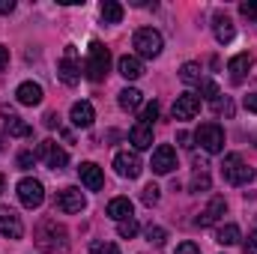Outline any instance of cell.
Here are the masks:
<instances>
[{
    "instance_id": "cell-2",
    "label": "cell",
    "mask_w": 257,
    "mask_h": 254,
    "mask_svg": "<svg viewBox=\"0 0 257 254\" xmlns=\"http://www.w3.org/2000/svg\"><path fill=\"white\" fill-rule=\"evenodd\" d=\"M108 69H111V51L102 45V42H90V48H87V60H84V75L90 78V81H105V75H108Z\"/></svg>"
},
{
    "instance_id": "cell-10",
    "label": "cell",
    "mask_w": 257,
    "mask_h": 254,
    "mask_svg": "<svg viewBox=\"0 0 257 254\" xmlns=\"http://www.w3.org/2000/svg\"><path fill=\"white\" fill-rule=\"evenodd\" d=\"M150 168H153V174H159V177L171 174V171L177 168V150H174L171 144H162V147H156Z\"/></svg>"
},
{
    "instance_id": "cell-23",
    "label": "cell",
    "mask_w": 257,
    "mask_h": 254,
    "mask_svg": "<svg viewBox=\"0 0 257 254\" xmlns=\"http://www.w3.org/2000/svg\"><path fill=\"white\" fill-rule=\"evenodd\" d=\"M117 69H120V75H123L126 81H138V78L144 75V63H141V57H132V54L120 57V60H117Z\"/></svg>"
},
{
    "instance_id": "cell-42",
    "label": "cell",
    "mask_w": 257,
    "mask_h": 254,
    "mask_svg": "<svg viewBox=\"0 0 257 254\" xmlns=\"http://www.w3.org/2000/svg\"><path fill=\"white\" fill-rule=\"evenodd\" d=\"M177 141H180V147H192V144H189V141H192V138H189V135H186V132H180V135H177Z\"/></svg>"
},
{
    "instance_id": "cell-34",
    "label": "cell",
    "mask_w": 257,
    "mask_h": 254,
    "mask_svg": "<svg viewBox=\"0 0 257 254\" xmlns=\"http://www.w3.org/2000/svg\"><path fill=\"white\" fill-rule=\"evenodd\" d=\"M156 120H159V105L153 102V105H147V108H144V114H141V123H147V126H153Z\"/></svg>"
},
{
    "instance_id": "cell-26",
    "label": "cell",
    "mask_w": 257,
    "mask_h": 254,
    "mask_svg": "<svg viewBox=\"0 0 257 254\" xmlns=\"http://www.w3.org/2000/svg\"><path fill=\"white\" fill-rule=\"evenodd\" d=\"M239 227L236 224H224V227H218V233H215V242L218 245H236L239 242Z\"/></svg>"
},
{
    "instance_id": "cell-27",
    "label": "cell",
    "mask_w": 257,
    "mask_h": 254,
    "mask_svg": "<svg viewBox=\"0 0 257 254\" xmlns=\"http://www.w3.org/2000/svg\"><path fill=\"white\" fill-rule=\"evenodd\" d=\"M209 186H212V180H209V174H206V165H197V171L192 174L189 189L192 191H209Z\"/></svg>"
},
{
    "instance_id": "cell-14",
    "label": "cell",
    "mask_w": 257,
    "mask_h": 254,
    "mask_svg": "<svg viewBox=\"0 0 257 254\" xmlns=\"http://www.w3.org/2000/svg\"><path fill=\"white\" fill-rule=\"evenodd\" d=\"M197 111H200V96H194V93L177 96V102H174V120H192V117H197Z\"/></svg>"
},
{
    "instance_id": "cell-32",
    "label": "cell",
    "mask_w": 257,
    "mask_h": 254,
    "mask_svg": "<svg viewBox=\"0 0 257 254\" xmlns=\"http://www.w3.org/2000/svg\"><path fill=\"white\" fill-rule=\"evenodd\" d=\"M200 96H203V99H209V102H218V96H221V93H218L215 81H206V78H203V81H200Z\"/></svg>"
},
{
    "instance_id": "cell-1",
    "label": "cell",
    "mask_w": 257,
    "mask_h": 254,
    "mask_svg": "<svg viewBox=\"0 0 257 254\" xmlns=\"http://www.w3.org/2000/svg\"><path fill=\"white\" fill-rule=\"evenodd\" d=\"M36 245L42 254H66L69 251V233L57 218H45L36 227Z\"/></svg>"
},
{
    "instance_id": "cell-30",
    "label": "cell",
    "mask_w": 257,
    "mask_h": 254,
    "mask_svg": "<svg viewBox=\"0 0 257 254\" xmlns=\"http://www.w3.org/2000/svg\"><path fill=\"white\" fill-rule=\"evenodd\" d=\"M90 254H120V248H117V242H111V239H96V242L90 245Z\"/></svg>"
},
{
    "instance_id": "cell-7",
    "label": "cell",
    "mask_w": 257,
    "mask_h": 254,
    "mask_svg": "<svg viewBox=\"0 0 257 254\" xmlns=\"http://www.w3.org/2000/svg\"><path fill=\"white\" fill-rule=\"evenodd\" d=\"M18 200H21V206H27V209L42 206V200H45V189H42V183L33 180V177H24V180L18 183Z\"/></svg>"
},
{
    "instance_id": "cell-28",
    "label": "cell",
    "mask_w": 257,
    "mask_h": 254,
    "mask_svg": "<svg viewBox=\"0 0 257 254\" xmlns=\"http://www.w3.org/2000/svg\"><path fill=\"white\" fill-rule=\"evenodd\" d=\"M180 78H183V84H197V87H200V81H203V69H200V63H183Z\"/></svg>"
},
{
    "instance_id": "cell-31",
    "label": "cell",
    "mask_w": 257,
    "mask_h": 254,
    "mask_svg": "<svg viewBox=\"0 0 257 254\" xmlns=\"http://www.w3.org/2000/svg\"><path fill=\"white\" fill-rule=\"evenodd\" d=\"M165 239H168L165 227H159V224H150V227H147V242H150V245H165Z\"/></svg>"
},
{
    "instance_id": "cell-24",
    "label": "cell",
    "mask_w": 257,
    "mask_h": 254,
    "mask_svg": "<svg viewBox=\"0 0 257 254\" xmlns=\"http://www.w3.org/2000/svg\"><path fill=\"white\" fill-rule=\"evenodd\" d=\"M117 102H120V108H123V111H138V108H141V102H144V93H141V90H135V87H126V90H120Z\"/></svg>"
},
{
    "instance_id": "cell-22",
    "label": "cell",
    "mask_w": 257,
    "mask_h": 254,
    "mask_svg": "<svg viewBox=\"0 0 257 254\" xmlns=\"http://www.w3.org/2000/svg\"><path fill=\"white\" fill-rule=\"evenodd\" d=\"M212 33H215V39L224 45V42H230V39L236 36V27H233V21H230L227 15H221V12H218V15L212 18Z\"/></svg>"
},
{
    "instance_id": "cell-18",
    "label": "cell",
    "mask_w": 257,
    "mask_h": 254,
    "mask_svg": "<svg viewBox=\"0 0 257 254\" xmlns=\"http://www.w3.org/2000/svg\"><path fill=\"white\" fill-rule=\"evenodd\" d=\"M251 66H254V57H251V54H236V57H230V60H227V72H230V81H233V84H242Z\"/></svg>"
},
{
    "instance_id": "cell-35",
    "label": "cell",
    "mask_w": 257,
    "mask_h": 254,
    "mask_svg": "<svg viewBox=\"0 0 257 254\" xmlns=\"http://www.w3.org/2000/svg\"><path fill=\"white\" fill-rule=\"evenodd\" d=\"M33 165H36V153H30V150L18 153V168H21V171H30Z\"/></svg>"
},
{
    "instance_id": "cell-16",
    "label": "cell",
    "mask_w": 257,
    "mask_h": 254,
    "mask_svg": "<svg viewBox=\"0 0 257 254\" xmlns=\"http://www.w3.org/2000/svg\"><path fill=\"white\" fill-rule=\"evenodd\" d=\"M69 120H72V126L75 129H90L93 126V120H96V111H93L90 102H75L72 111H69Z\"/></svg>"
},
{
    "instance_id": "cell-13",
    "label": "cell",
    "mask_w": 257,
    "mask_h": 254,
    "mask_svg": "<svg viewBox=\"0 0 257 254\" xmlns=\"http://www.w3.org/2000/svg\"><path fill=\"white\" fill-rule=\"evenodd\" d=\"M227 212V203H224V197H212L209 200V206L194 218V224L197 227H212V224H218L221 221V215Z\"/></svg>"
},
{
    "instance_id": "cell-44",
    "label": "cell",
    "mask_w": 257,
    "mask_h": 254,
    "mask_svg": "<svg viewBox=\"0 0 257 254\" xmlns=\"http://www.w3.org/2000/svg\"><path fill=\"white\" fill-rule=\"evenodd\" d=\"M3 189H6V177L0 174V194H3Z\"/></svg>"
},
{
    "instance_id": "cell-38",
    "label": "cell",
    "mask_w": 257,
    "mask_h": 254,
    "mask_svg": "<svg viewBox=\"0 0 257 254\" xmlns=\"http://www.w3.org/2000/svg\"><path fill=\"white\" fill-rule=\"evenodd\" d=\"M245 254H257V230H251L245 239Z\"/></svg>"
},
{
    "instance_id": "cell-19",
    "label": "cell",
    "mask_w": 257,
    "mask_h": 254,
    "mask_svg": "<svg viewBox=\"0 0 257 254\" xmlns=\"http://www.w3.org/2000/svg\"><path fill=\"white\" fill-rule=\"evenodd\" d=\"M128 141H132L135 150H150V147H153V126H147V123H135L132 132H128Z\"/></svg>"
},
{
    "instance_id": "cell-29",
    "label": "cell",
    "mask_w": 257,
    "mask_h": 254,
    "mask_svg": "<svg viewBox=\"0 0 257 254\" xmlns=\"http://www.w3.org/2000/svg\"><path fill=\"white\" fill-rule=\"evenodd\" d=\"M138 230H141V224H138L135 218H126V221H120V224H117L120 239H132V236H138Z\"/></svg>"
},
{
    "instance_id": "cell-6",
    "label": "cell",
    "mask_w": 257,
    "mask_h": 254,
    "mask_svg": "<svg viewBox=\"0 0 257 254\" xmlns=\"http://www.w3.org/2000/svg\"><path fill=\"white\" fill-rule=\"evenodd\" d=\"M57 78L63 81L66 87H75L81 81V63H78V48L75 45H66L63 60L57 63Z\"/></svg>"
},
{
    "instance_id": "cell-3",
    "label": "cell",
    "mask_w": 257,
    "mask_h": 254,
    "mask_svg": "<svg viewBox=\"0 0 257 254\" xmlns=\"http://www.w3.org/2000/svg\"><path fill=\"white\" fill-rule=\"evenodd\" d=\"M221 177H224L230 186H248V183L254 180V168H248L239 153H227L224 162H221Z\"/></svg>"
},
{
    "instance_id": "cell-25",
    "label": "cell",
    "mask_w": 257,
    "mask_h": 254,
    "mask_svg": "<svg viewBox=\"0 0 257 254\" xmlns=\"http://www.w3.org/2000/svg\"><path fill=\"white\" fill-rule=\"evenodd\" d=\"M99 12H102L105 24H120V21H123V6H120L117 0H102Z\"/></svg>"
},
{
    "instance_id": "cell-12",
    "label": "cell",
    "mask_w": 257,
    "mask_h": 254,
    "mask_svg": "<svg viewBox=\"0 0 257 254\" xmlns=\"http://www.w3.org/2000/svg\"><path fill=\"white\" fill-rule=\"evenodd\" d=\"M0 233L9 236V239H21L24 236V224H21L18 212L9 209V206H0Z\"/></svg>"
},
{
    "instance_id": "cell-20",
    "label": "cell",
    "mask_w": 257,
    "mask_h": 254,
    "mask_svg": "<svg viewBox=\"0 0 257 254\" xmlns=\"http://www.w3.org/2000/svg\"><path fill=\"white\" fill-rule=\"evenodd\" d=\"M108 218H114L117 224L126 221V218H135V206H132V200H128V197H114V200L108 203Z\"/></svg>"
},
{
    "instance_id": "cell-9",
    "label": "cell",
    "mask_w": 257,
    "mask_h": 254,
    "mask_svg": "<svg viewBox=\"0 0 257 254\" xmlns=\"http://www.w3.org/2000/svg\"><path fill=\"white\" fill-rule=\"evenodd\" d=\"M114 171H117V177H123V180H138L141 177V171H144V165H141V159H138V153H117L114 156Z\"/></svg>"
},
{
    "instance_id": "cell-17",
    "label": "cell",
    "mask_w": 257,
    "mask_h": 254,
    "mask_svg": "<svg viewBox=\"0 0 257 254\" xmlns=\"http://www.w3.org/2000/svg\"><path fill=\"white\" fill-rule=\"evenodd\" d=\"M42 87L36 84V81H24V84H18V90H15V99H18V105H27V108H33V105H39L42 102Z\"/></svg>"
},
{
    "instance_id": "cell-5",
    "label": "cell",
    "mask_w": 257,
    "mask_h": 254,
    "mask_svg": "<svg viewBox=\"0 0 257 254\" xmlns=\"http://www.w3.org/2000/svg\"><path fill=\"white\" fill-rule=\"evenodd\" d=\"M194 141L206 150V153H224V129L218 123H203V126L194 132Z\"/></svg>"
},
{
    "instance_id": "cell-33",
    "label": "cell",
    "mask_w": 257,
    "mask_h": 254,
    "mask_svg": "<svg viewBox=\"0 0 257 254\" xmlns=\"http://www.w3.org/2000/svg\"><path fill=\"white\" fill-rule=\"evenodd\" d=\"M141 200H144L147 206H156V203H159V186H153V183H150V186L144 189V194H141Z\"/></svg>"
},
{
    "instance_id": "cell-43",
    "label": "cell",
    "mask_w": 257,
    "mask_h": 254,
    "mask_svg": "<svg viewBox=\"0 0 257 254\" xmlns=\"http://www.w3.org/2000/svg\"><path fill=\"white\" fill-rule=\"evenodd\" d=\"M57 123H60V117H57V114H48V117H45V126H57Z\"/></svg>"
},
{
    "instance_id": "cell-21",
    "label": "cell",
    "mask_w": 257,
    "mask_h": 254,
    "mask_svg": "<svg viewBox=\"0 0 257 254\" xmlns=\"http://www.w3.org/2000/svg\"><path fill=\"white\" fill-rule=\"evenodd\" d=\"M3 126H6V132H9L12 138H30V135H33V129L27 126L21 117H15L9 108H3Z\"/></svg>"
},
{
    "instance_id": "cell-4",
    "label": "cell",
    "mask_w": 257,
    "mask_h": 254,
    "mask_svg": "<svg viewBox=\"0 0 257 254\" xmlns=\"http://www.w3.org/2000/svg\"><path fill=\"white\" fill-rule=\"evenodd\" d=\"M135 48H138V57L153 60V57H159V54H162L165 39H162V33H159V30H153V27H141V30L135 33Z\"/></svg>"
},
{
    "instance_id": "cell-40",
    "label": "cell",
    "mask_w": 257,
    "mask_h": 254,
    "mask_svg": "<svg viewBox=\"0 0 257 254\" xmlns=\"http://www.w3.org/2000/svg\"><path fill=\"white\" fill-rule=\"evenodd\" d=\"M15 9V0H0V15H9Z\"/></svg>"
},
{
    "instance_id": "cell-36",
    "label": "cell",
    "mask_w": 257,
    "mask_h": 254,
    "mask_svg": "<svg viewBox=\"0 0 257 254\" xmlns=\"http://www.w3.org/2000/svg\"><path fill=\"white\" fill-rule=\"evenodd\" d=\"M239 12L245 15V18H257V0H245V3H239Z\"/></svg>"
},
{
    "instance_id": "cell-41",
    "label": "cell",
    "mask_w": 257,
    "mask_h": 254,
    "mask_svg": "<svg viewBox=\"0 0 257 254\" xmlns=\"http://www.w3.org/2000/svg\"><path fill=\"white\" fill-rule=\"evenodd\" d=\"M6 66H9V48H3V45H0V72H3Z\"/></svg>"
},
{
    "instance_id": "cell-8",
    "label": "cell",
    "mask_w": 257,
    "mask_h": 254,
    "mask_svg": "<svg viewBox=\"0 0 257 254\" xmlns=\"http://www.w3.org/2000/svg\"><path fill=\"white\" fill-rule=\"evenodd\" d=\"M36 159H42L51 171H60L69 165V153H66L63 147H57L54 141H42L39 147H36Z\"/></svg>"
},
{
    "instance_id": "cell-39",
    "label": "cell",
    "mask_w": 257,
    "mask_h": 254,
    "mask_svg": "<svg viewBox=\"0 0 257 254\" xmlns=\"http://www.w3.org/2000/svg\"><path fill=\"white\" fill-rule=\"evenodd\" d=\"M242 105H245V111H251V114H257V93H248V96L242 99Z\"/></svg>"
},
{
    "instance_id": "cell-45",
    "label": "cell",
    "mask_w": 257,
    "mask_h": 254,
    "mask_svg": "<svg viewBox=\"0 0 257 254\" xmlns=\"http://www.w3.org/2000/svg\"><path fill=\"white\" fill-rule=\"evenodd\" d=\"M0 150H3V144H0Z\"/></svg>"
},
{
    "instance_id": "cell-15",
    "label": "cell",
    "mask_w": 257,
    "mask_h": 254,
    "mask_svg": "<svg viewBox=\"0 0 257 254\" xmlns=\"http://www.w3.org/2000/svg\"><path fill=\"white\" fill-rule=\"evenodd\" d=\"M78 177H81V183H84L90 191H99L102 186H105L102 168H99V165H93V162H84V165H78Z\"/></svg>"
},
{
    "instance_id": "cell-37",
    "label": "cell",
    "mask_w": 257,
    "mask_h": 254,
    "mask_svg": "<svg viewBox=\"0 0 257 254\" xmlns=\"http://www.w3.org/2000/svg\"><path fill=\"white\" fill-rule=\"evenodd\" d=\"M177 254H200V248H197L194 242L186 239V242H180V245H177Z\"/></svg>"
},
{
    "instance_id": "cell-11",
    "label": "cell",
    "mask_w": 257,
    "mask_h": 254,
    "mask_svg": "<svg viewBox=\"0 0 257 254\" xmlns=\"http://www.w3.org/2000/svg\"><path fill=\"white\" fill-rule=\"evenodd\" d=\"M87 206V197H84V191L75 189V186H69V189H63L60 194H57V209L60 212H81Z\"/></svg>"
}]
</instances>
